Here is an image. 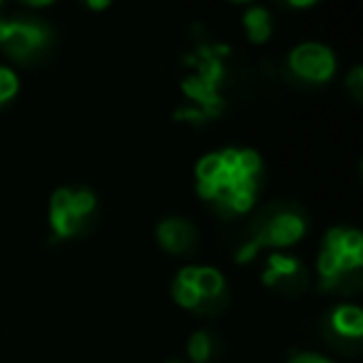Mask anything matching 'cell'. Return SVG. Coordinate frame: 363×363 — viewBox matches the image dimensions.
<instances>
[{"mask_svg":"<svg viewBox=\"0 0 363 363\" xmlns=\"http://www.w3.org/2000/svg\"><path fill=\"white\" fill-rule=\"evenodd\" d=\"M224 274L214 267H184L172 281V298L182 308L197 313H214L224 303Z\"/></svg>","mask_w":363,"mask_h":363,"instance_id":"3957f363","label":"cell"},{"mask_svg":"<svg viewBox=\"0 0 363 363\" xmlns=\"http://www.w3.org/2000/svg\"><path fill=\"white\" fill-rule=\"evenodd\" d=\"M328 326L336 336L348 341H361L363 336V311L353 303H341L328 316Z\"/></svg>","mask_w":363,"mask_h":363,"instance_id":"30bf717a","label":"cell"},{"mask_svg":"<svg viewBox=\"0 0 363 363\" xmlns=\"http://www.w3.org/2000/svg\"><path fill=\"white\" fill-rule=\"evenodd\" d=\"M169 363H179V361H169Z\"/></svg>","mask_w":363,"mask_h":363,"instance_id":"e0dca14e","label":"cell"},{"mask_svg":"<svg viewBox=\"0 0 363 363\" xmlns=\"http://www.w3.org/2000/svg\"><path fill=\"white\" fill-rule=\"evenodd\" d=\"M87 8H92V11H107V8H110V3H87Z\"/></svg>","mask_w":363,"mask_h":363,"instance_id":"2e32d148","label":"cell"},{"mask_svg":"<svg viewBox=\"0 0 363 363\" xmlns=\"http://www.w3.org/2000/svg\"><path fill=\"white\" fill-rule=\"evenodd\" d=\"M306 234V219L289 207H272L257 222L254 237L239 252V262H249L262 247H291Z\"/></svg>","mask_w":363,"mask_h":363,"instance_id":"5b68a950","label":"cell"},{"mask_svg":"<svg viewBox=\"0 0 363 363\" xmlns=\"http://www.w3.org/2000/svg\"><path fill=\"white\" fill-rule=\"evenodd\" d=\"M244 30H247L249 40H252L254 45L267 43L269 38H272V16H269V11H264V8H259V6L249 8V11L244 13Z\"/></svg>","mask_w":363,"mask_h":363,"instance_id":"8fae6325","label":"cell"},{"mask_svg":"<svg viewBox=\"0 0 363 363\" xmlns=\"http://www.w3.org/2000/svg\"><path fill=\"white\" fill-rule=\"evenodd\" d=\"M18 90H21V80H18V75L11 70V67L0 65V107L6 105V102H11L13 97L18 95Z\"/></svg>","mask_w":363,"mask_h":363,"instance_id":"4fadbf2b","label":"cell"},{"mask_svg":"<svg viewBox=\"0 0 363 363\" xmlns=\"http://www.w3.org/2000/svg\"><path fill=\"white\" fill-rule=\"evenodd\" d=\"M97 197L90 189L62 187L50 199V229L55 239H72L95 219Z\"/></svg>","mask_w":363,"mask_h":363,"instance_id":"277c9868","label":"cell"},{"mask_svg":"<svg viewBox=\"0 0 363 363\" xmlns=\"http://www.w3.org/2000/svg\"><path fill=\"white\" fill-rule=\"evenodd\" d=\"M197 192L224 214H247L257 204L264 182V162L249 147L209 152L194 167Z\"/></svg>","mask_w":363,"mask_h":363,"instance_id":"6da1fadb","label":"cell"},{"mask_svg":"<svg viewBox=\"0 0 363 363\" xmlns=\"http://www.w3.org/2000/svg\"><path fill=\"white\" fill-rule=\"evenodd\" d=\"M289 70L306 82H328L336 75V57L321 43H301L289 55Z\"/></svg>","mask_w":363,"mask_h":363,"instance_id":"52a82bcc","label":"cell"},{"mask_svg":"<svg viewBox=\"0 0 363 363\" xmlns=\"http://www.w3.org/2000/svg\"><path fill=\"white\" fill-rule=\"evenodd\" d=\"M318 284L326 291H351L348 281L358 289L363 269V234L351 227H333L326 232L316 259Z\"/></svg>","mask_w":363,"mask_h":363,"instance_id":"7a4b0ae2","label":"cell"},{"mask_svg":"<svg viewBox=\"0 0 363 363\" xmlns=\"http://www.w3.org/2000/svg\"><path fill=\"white\" fill-rule=\"evenodd\" d=\"M264 284L272 289H284L289 291L291 284L301 286L306 284V269L301 267L296 257H286V254H272L267 262V272H264Z\"/></svg>","mask_w":363,"mask_h":363,"instance_id":"9c48e42d","label":"cell"},{"mask_svg":"<svg viewBox=\"0 0 363 363\" xmlns=\"http://www.w3.org/2000/svg\"><path fill=\"white\" fill-rule=\"evenodd\" d=\"M346 85H348V90H351L353 100H361L363 97V70L361 67H353L351 75H348V80H346Z\"/></svg>","mask_w":363,"mask_h":363,"instance_id":"5bb4252c","label":"cell"},{"mask_svg":"<svg viewBox=\"0 0 363 363\" xmlns=\"http://www.w3.org/2000/svg\"><path fill=\"white\" fill-rule=\"evenodd\" d=\"M52 43V33L38 21H0V50L18 62L40 57Z\"/></svg>","mask_w":363,"mask_h":363,"instance_id":"8992f818","label":"cell"},{"mask_svg":"<svg viewBox=\"0 0 363 363\" xmlns=\"http://www.w3.org/2000/svg\"><path fill=\"white\" fill-rule=\"evenodd\" d=\"M187 353L194 363H207L214 356V338L207 331H197L187 343Z\"/></svg>","mask_w":363,"mask_h":363,"instance_id":"7c38bea8","label":"cell"},{"mask_svg":"<svg viewBox=\"0 0 363 363\" xmlns=\"http://www.w3.org/2000/svg\"><path fill=\"white\" fill-rule=\"evenodd\" d=\"M157 242L169 254H189L197 247V229L192 222L182 217L162 219L157 224Z\"/></svg>","mask_w":363,"mask_h":363,"instance_id":"ba28073f","label":"cell"},{"mask_svg":"<svg viewBox=\"0 0 363 363\" xmlns=\"http://www.w3.org/2000/svg\"><path fill=\"white\" fill-rule=\"evenodd\" d=\"M289 363H333V361L318 356V353H296Z\"/></svg>","mask_w":363,"mask_h":363,"instance_id":"9a60e30c","label":"cell"}]
</instances>
